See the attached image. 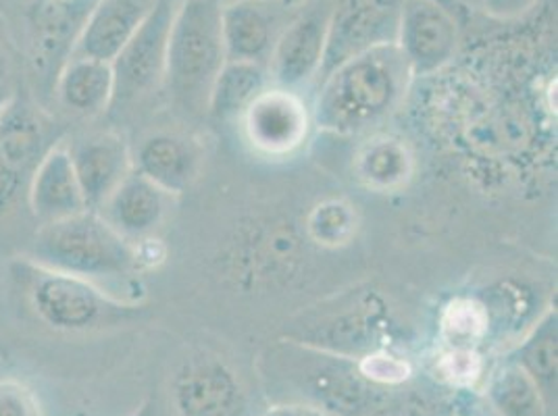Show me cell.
<instances>
[{
  "instance_id": "d4e9b609",
  "label": "cell",
  "mask_w": 558,
  "mask_h": 416,
  "mask_svg": "<svg viewBox=\"0 0 558 416\" xmlns=\"http://www.w3.org/2000/svg\"><path fill=\"white\" fill-rule=\"evenodd\" d=\"M486 397L500 416H548L527 375L505 360L489 375Z\"/></svg>"
},
{
  "instance_id": "ffe728a7",
  "label": "cell",
  "mask_w": 558,
  "mask_h": 416,
  "mask_svg": "<svg viewBox=\"0 0 558 416\" xmlns=\"http://www.w3.org/2000/svg\"><path fill=\"white\" fill-rule=\"evenodd\" d=\"M134 171L167 194H184L201 171V152L194 142L169 132L150 134L132 148Z\"/></svg>"
},
{
  "instance_id": "83f0119b",
  "label": "cell",
  "mask_w": 558,
  "mask_h": 416,
  "mask_svg": "<svg viewBox=\"0 0 558 416\" xmlns=\"http://www.w3.org/2000/svg\"><path fill=\"white\" fill-rule=\"evenodd\" d=\"M484 369L477 347H448L436 363V372L454 388H473L484 377Z\"/></svg>"
},
{
  "instance_id": "6da1fadb",
  "label": "cell",
  "mask_w": 558,
  "mask_h": 416,
  "mask_svg": "<svg viewBox=\"0 0 558 416\" xmlns=\"http://www.w3.org/2000/svg\"><path fill=\"white\" fill-rule=\"evenodd\" d=\"M413 79L396 45L352 57L317 82L313 125L340 138L372 134L400 109Z\"/></svg>"
},
{
  "instance_id": "52a82bcc",
  "label": "cell",
  "mask_w": 558,
  "mask_h": 416,
  "mask_svg": "<svg viewBox=\"0 0 558 416\" xmlns=\"http://www.w3.org/2000/svg\"><path fill=\"white\" fill-rule=\"evenodd\" d=\"M68 127L32 94L13 93L0 113V217L27 196L29 182Z\"/></svg>"
},
{
  "instance_id": "e575fe53",
  "label": "cell",
  "mask_w": 558,
  "mask_h": 416,
  "mask_svg": "<svg viewBox=\"0 0 558 416\" xmlns=\"http://www.w3.org/2000/svg\"><path fill=\"white\" fill-rule=\"evenodd\" d=\"M274 2H281V4H286V7H296L301 0H274Z\"/></svg>"
},
{
  "instance_id": "603a6c76",
  "label": "cell",
  "mask_w": 558,
  "mask_h": 416,
  "mask_svg": "<svg viewBox=\"0 0 558 416\" xmlns=\"http://www.w3.org/2000/svg\"><path fill=\"white\" fill-rule=\"evenodd\" d=\"M415 159L404 139L375 134L354 157V175L375 192H396L411 182Z\"/></svg>"
},
{
  "instance_id": "277c9868",
  "label": "cell",
  "mask_w": 558,
  "mask_h": 416,
  "mask_svg": "<svg viewBox=\"0 0 558 416\" xmlns=\"http://www.w3.org/2000/svg\"><path fill=\"white\" fill-rule=\"evenodd\" d=\"M269 381L294 388L301 402L331 416L367 415L381 400V388L367 381L356 360L327 354L290 340L278 342L267 358Z\"/></svg>"
},
{
  "instance_id": "d6a6232c",
  "label": "cell",
  "mask_w": 558,
  "mask_h": 416,
  "mask_svg": "<svg viewBox=\"0 0 558 416\" xmlns=\"http://www.w3.org/2000/svg\"><path fill=\"white\" fill-rule=\"evenodd\" d=\"M9 77H11V54L0 38V86H9Z\"/></svg>"
},
{
  "instance_id": "7a4b0ae2",
  "label": "cell",
  "mask_w": 558,
  "mask_h": 416,
  "mask_svg": "<svg viewBox=\"0 0 558 416\" xmlns=\"http://www.w3.org/2000/svg\"><path fill=\"white\" fill-rule=\"evenodd\" d=\"M11 276L36 319L59 333L117 329L146 313L138 302L121 301L88 279L52 271L24 256L11 265Z\"/></svg>"
},
{
  "instance_id": "ac0fdd59",
  "label": "cell",
  "mask_w": 558,
  "mask_h": 416,
  "mask_svg": "<svg viewBox=\"0 0 558 416\" xmlns=\"http://www.w3.org/2000/svg\"><path fill=\"white\" fill-rule=\"evenodd\" d=\"M155 4L157 0H98L86 20L73 57L111 63L138 32Z\"/></svg>"
},
{
  "instance_id": "f1b7e54d",
  "label": "cell",
  "mask_w": 558,
  "mask_h": 416,
  "mask_svg": "<svg viewBox=\"0 0 558 416\" xmlns=\"http://www.w3.org/2000/svg\"><path fill=\"white\" fill-rule=\"evenodd\" d=\"M356 365H359L361 375L381 390L388 386H400L413 375L411 363L404 360L402 356H398L392 347L372 352V354L359 358Z\"/></svg>"
},
{
  "instance_id": "4316f807",
  "label": "cell",
  "mask_w": 558,
  "mask_h": 416,
  "mask_svg": "<svg viewBox=\"0 0 558 416\" xmlns=\"http://www.w3.org/2000/svg\"><path fill=\"white\" fill-rule=\"evenodd\" d=\"M359 228L356 210L347 200H324L311 210L306 230L313 242L326 248L347 246Z\"/></svg>"
},
{
  "instance_id": "7402d4cb",
  "label": "cell",
  "mask_w": 558,
  "mask_h": 416,
  "mask_svg": "<svg viewBox=\"0 0 558 416\" xmlns=\"http://www.w3.org/2000/svg\"><path fill=\"white\" fill-rule=\"evenodd\" d=\"M52 100L71 117L94 119L111 109L113 71L109 63L71 57L63 68Z\"/></svg>"
},
{
  "instance_id": "3957f363",
  "label": "cell",
  "mask_w": 558,
  "mask_h": 416,
  "mask_svg": "<svg viewBox=\"0 0 558 416\" xmlns=\"http://www.w3.org/2000/svg\"><path fill=\"white\" fill-rule=\"evenodd\" d=\"M24 258L59 273L88 279H125L140 269L138 248L96 210L38 225Z\"/></svg>"
},
{
  "instance_id": "f546056e",
  "label": "cell",
  "mask_w": 558,
  "mask_h": 416,
  "mask_svg": "<svg viewBox=\"0 0 558 416\" xmlns=\"http://www.w3.org/2000/svg\"><path fill=\"white\" fill-rule=\"evenodd\" d=\"M0 416H43V406L22 381L0 379Z\"/></svg>"
},
{
  "instance_id": "ba28073f",
  "label": "cell",
  "mask_w": 558,
  "mask_h": 416,
  "mask_svg": "<svg viewBox=\"0 0 558 416\" xmlns=\"http://www.w3.org/2000/svg\"><path fill=\"white\" fill-rule=\"evenodd\" d=\"M98 0H45L29 13L32 96L48 109L63 68L70 63L86 20Z\"/></svg>"
},
{
  "instance_id": "e0dca14e",
  "label": "cell",
  "mask_w": 558,
  "mask_h": 416,
  "mask_svg": "<svg viewBox=\"0 0 558 416\" xmlns=\"http://www.w3.org/2000/svg\"><path fill=\"white\" fill-rule=\"evenodd\" d=\"M171 200V194L140 175L138 171H132L96 212L134 244L153 237L163 225Z\"/></svg>"
},
{
  "instance_id": "cb8c5ba5",
  "label": "cell",
  "mask_w": 558,
  "mask_h": 416,
  "mask_svg": "<svg viewBox=\"0 0 558 416\" xmlns=\"http://www.w3.org/2000/svg\"><path fill=\"white\" fill-rule=\"evenodd\" d=\"M271 86L267 65L226 61L210 88L207 113L217 121H240L258 94Z\"/></svg>"
},
{
  "instance_id": "5bb4252c",
  "label": "cell",
  "mask_w": 558,
  "mask_h": 416,
  "mask_svg": "<svg viewBox=\"0 0 558 416\" xmlns=\"http://www.w3.org/2000/svg\"><path fill=\"white\" fill-rule=\"evenodd\" d=\"M171 402L178 416H240L244 392L235 372L221 358L196 354L175 370Z\"/></svg>"
},
{
  "instance_id": "1f68e13d",
  "label": "cell",
  "mask_w": 558,
  "mask_h": 416,
  "mask_svg": "<svg viewBox=\"0 0 558 416\" xmlns=\"http://www.w3.org/2000/svg\"><path fill=\"white\" fill-rule=\"evenodd\" d=\"M260 416H331L315 408V406H306V404H294V402H281L271 406L269 411H265Z\"/></svg>"
},
{
  "instance_id": "836d02e7",
  "label": "cell",
  "mask_w": 558,
  "mask_h": 416,
  "mask_svg": "<svg viewBox=\"0 0 558 416\" xmlns=\"http://www.w3.org/2000/svg\"><path fill=\"white\" fill-rule=\"evenodd\" d=\"M13 88L11 86H0V113H2V109L7 107V102L11 100V96H13Z\"/></svg>"
},
{
  "instance_id": "2e32d148",
  "label": "cell",
  "mask_w": 558,
  "mask_h": 416,
  "mask_svg": "<svg viewBox=\"0 0 558 416\" xmlns=\"http://www.w3.org/2000/svg\"><path fill=\"white\" fill-rule=\"evenodd\" d=\"M294 7L274 0H228L221 4V36L228 61L267 65Z\"/></svg>"
},
{
  "instance_id": "44dd1931",
  "label": "cell",
  "mask_w": 558,
  "mask_h": 416,
  "mask_svg": "<svg viewBox=\"0 0 558 416\" xmlns=\"http://www.w3.org/2000/svg\"><path fill=\"white\" fill-rule=\"evenodd\" d=\"M505 363L523 370L539 393L546 415L557 416L558 392V317L557 308L548 306L532 329L509 350Z\"/></svg>"
},
{
  "instance_id": "d590c367",
  "label": "cell",
  "mask_w": 558,
  "mask_h": 416,
  "mask_svg": "<svg viewBox=\"0 0 558 416\" xmlns=\"http://www.w3.org/2000/svg\"><path fill=\"white\" fill-rule=\"evenodd\" d=\"M148 411H150V408H148V404H144V406H142V408H140L138 413H136V415H134V416H146V415H148Z\"/></svg>"
},
{
  "instance_id": "9c48e42d",
  "label": "cell",
  "mask_w": 558,
  "mask_h": 416,
  "mask_svg": "<svg viewBox=\"0 0 558 416\" xmlns=\"http://www.w3.org/2000/svg\"><path fill=\"white\" fill-rule=\"evenodd\" d=\"M175 2L157 0L132 40L109 63L113 71L111 109L125 111L165 88L167 42Z\"/></svg>"
},
{
  "instance_id": "484cf974",
  "label": "cell",
  "mask_w": 558,
  "mask_h": 416,
  "mask_svg": "<svg viewBox=\"0 0 558 416\" xmlns=\"http://www.w3.org/2000/svg\"><path fill=\"white\" fill-rule=\"evenodd\" d=\"M489 310L475 298H457L444 308L440 331L448 347H477L489 333Z\"/></svg>"
},
{
  "instance_id": "8992f818",
  "label": "cell",
  "mask_w": 558,
  "mask_h": 416,
  "mask_svg": "<svg viewBox=\"0 0 558 416\" xmlns=\"http://www.w3.org/2000/svg\"><path fill=\"white\" fill-rule=\"evenodd\" d=\"M281 338L359 360L395 346L396 323L377 292L350 290L296 315L286 323Z\"/></svg>"
},
{
  "instance_id": "9a60e30c",
  "label": "cell",
  "mask_w": 558,
  "mask_h": 416,
  "mask_svg": "<svg viewBox=\"0 0 558 416\" xmlns=\"http://www.w3.org/2000/svg\"><path fill=\"white\" fill-rule=\"evenodd\" d=\"M88 210H98L134 171L132 146L116 130H96L65 144Z\"/></svg>"
},
{
  "instance_id": "30bf717a",
  "label": "cell",
  "mask_w": 558,
  "mask_h": 416,
  "mask_svg": "<svg viewBox=\"0 0 558 416\" xmlns=\"http://www.w3.org/2000/svg\"><path fill=\"white\" fill-rule=\"evenodd\" d=\"M402 0H336L327 25L326 57L319 77L352 57L396 45Z\"/></svg>"
},
{
  "instance_id": "4dcf8cb0",
  "label": "cell",
  "mask_w": 558,
  "mask_h": 416,
  "mask_svg": "<svg viewBox=\"0 0 558 416\" xmlns=\"http://www.w3.org/2000/svg\"><path fill=\"white\" fill-rule=\"evenodd\" d=\"M482 9L494 20H519L530 13L537 0H480Z\"/></svg>"
},
{
  "instance_id": "5b68a950",
  "label": "cell",
  "mask_w": 558,
  "mask_h": 416,
  "mask_svg": "<svg viewBox=\"0 0 558 416\" xmlns=\"http://www.w3.org/2000/svg\"><path fill=\"white\" fill-rule=\"evenodd\" d=\"M217 0H180L167 42L165 88L186 113H207L210 88L226 65Z\"/></svg>"
},
{
  "instance_id": "4fadbf2b",
  "label": "cell",
  "mask_w": 558,
  "mask_h": 416,
  "mask_svg": "<svg viewBox=\"0 0 558 416\" xmlns=\"http://www.w3.org/2000/svg\"><path fill=\"white\" fill-rule=\"evenodd\" d=\"M240 123L246 142L256 152L271 159H283L296 152L308 138L313 113L301 93L271 84L265 93L256 96L253 105L240 117Z\"/></svg>"
},
{
  "instance_id": "8fae6325",
  "label": "cell",
  "mask_w": 558,
  "mask_h": 416,
  "mask_svg": "<svg viewBox=\"0 0 558 416\" xmlns=\"http://www.w3.org/2000/svg\"><path fill=\"white\" fill-rule=\"evenodd\" d=\"M331 4L322 0L296 9L294 17L279 34L267 63L274 86L301 93L304 86L317 82L326 57Z\"/></svg>"
},
{
  "instance_id": "d6986e66",
  "label": "cell",
  "mask_w": 558,
  "mask_h": 416,
  "mask_svg": "<svg viewBox=\"0 0 558 416\" xmlns=\"http://www.w3.org/2000/svg\"><path fill=\"white\" fill-rule=\"evenodd\" d=\"M25 203L40 225L88 210L65 142L54 146L38 164L27 187Z\"/></svg>"
},
{
  "instance_id": "8d00e7d4",
  "label": "cell",
  "mask_w": 558,
  "mask_h": 416,
  "mask_svg": "<svg viewBox=\"0 0 558 416\" xmlns=\"http://www.w3.org/2000/svg\"><path fill=\"white\" fill-rule=\"evenodd\" d=\"M34 2H45V0H34Z\"/></svg>"
},
{
  "instance_id": "7c38bea8",
  "label": "cell",
  "mask_w": 558,
  "mask_h": 416,
  "mask_svg": "<svg viewBox=\"0 0 558 416\" xmlns=\"http://www.w3.org/2000/svg\"><path fill=\"white\" fill-rule=\"evenodd\" d=\"M396 47L413 77L434 75L457 54L459 25L438 0H402Z\"/></svg>"
}]
</instances>
